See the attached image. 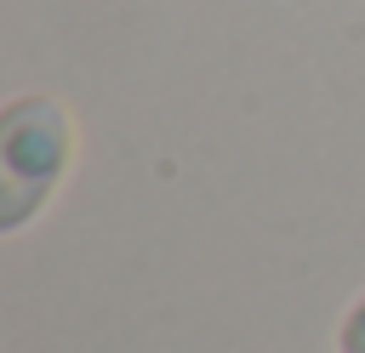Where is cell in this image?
Masks as SVG:
<instances>
[{
    "label": "cell",
    "mask_w": 365,
    "mask_h": 353,
    "mask_svg": "<svg viewBox=\"0 0 365 353\" xmlns=\"http://www.w3.org/2000/svg\"><path fill=\"white\" fill-rule=\"evenodd\" d=\"M68 120L51 97H17L6 108V125H0V182H6V211H0V228H23L46 194L57 188L63 165H68Z\"/></svg>",
    "instance_id": "cell-1"
},
{
    "label": "cell",
    "mask_w": 365,
    "mask_h": 353,
    "mask_svg": "<svg viewBox=\"0 0 365 353\" xmlns=\"http://www.w3.org/2000/svg\"><path fill=\"white\" fill-rule=\"evenodd\" d=\"M336 347H342V353H365V296L348 307V319H342V330H336Z\"/></svg>",
    "instance_id": "cell-2"
}]
</instances>
